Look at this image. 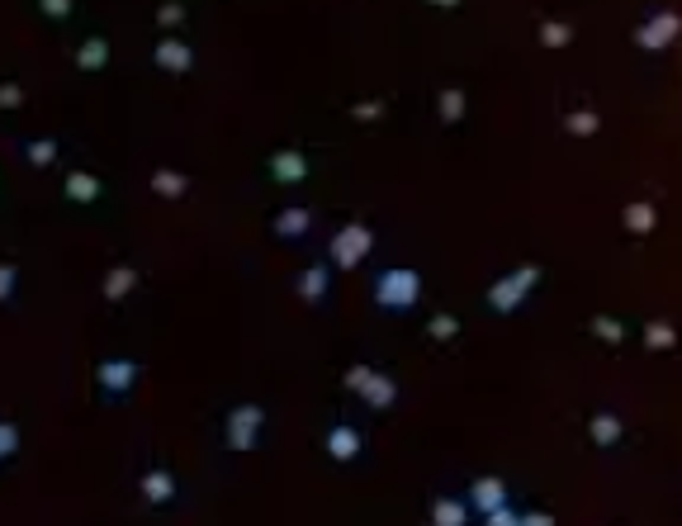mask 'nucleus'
<instances>
[{
    "instance_id": "nucleus-34",
    "label": "nucleus",
    "mask_w": 682,
    "mask_h": 526,
    "mask_svg": "<svg viewBox=\"0 0 682 526\" xmlns=\"http://www.w3.org/2000/svg\"><path fill=\"white\" fill-rule=\"evenodd\" d=\"M180 19H185V5H180V0H171V5L157 10V24H162V29H176Z\"/></svg>"
},
{
    "instance_id": "nucleus-11",
    "label": "nucleus",
    "mask_w": 682,
    "mask_h": 526,
    "mask_svg": "<svg viewBox=\"0 0 682 526\" xmlns=\"http://www.w3.org/2000/svg\"><path fill=\"white\" fill-rule=\"evenodd\" d=\"M270 181L280 185H304L308 181V157L299 147H280L275 157H270Z\"/></svg>"
},
{
    "instance_id": "nucleus-12",
    "label": "nucleus",
    "mask_w": 682,
    "mask_h": 526,
    "mask_svg": "<svg viewBox=\"0 0 682 526\" xmlns=\"http://www.w3.org/2000/svg\"><path fill=\"white\" fill-rule=\"evenodd\" d=\"M294 290H299V299H304V304H313V309H318V304H327L332 271H327V266H304V271H299V280H294Z\"/></svg>"
},
{
    "instance_id": "nucleus-22",
    "label": "nucleus",
    "mask_w": 682,
    "mask_h": 526,
    "mask_svg": "<svg viewBox=\"0 0 682 526\" xmlns=\"http://www.w3.org/2000/svg\"><path fill=\"white\" fill-rule=\"evenodd\" d=\"M465 91H460V86H446V91L436 95V114H441V124H460V119H465Z\"/></svg>"
},
{
    "instance_id": "nucleus-3",
    "label": "nucleus",
    "mask_w": 682,
    "mask_h": 526,
    "mask_svg": "<svg viewBox=\"0 0 682 526\" xmlns=\"http://www.w3.org/2000/svg\"><path fill=\"white\" fill-rule=\"evenodd\" d=\"M540 285V266H517L512 275H503V280H493L488 285V309L493 313H517L526 299H531V290Z\"/></svg>"
},
{
    "instance_id": "nucleus-20",
    "label": "nucleus",
    "mask_w": 682,
    "mask_h": 526,
    "mask_svg": "<svg viewBox=\"0 0 682 526\" xmlns=\"http://www.w3.org/2000/svg\"><path fill=\"white\" fill-rule=\"evenodd\" d=\"M62 195L72 204H95L100 200V176H90V171H72L67 181H62Z\"/></svg>"
},
{
    "instance_id": "nucleus-24",
    "label": "nucleus",
    "mask_w": 682,
    "mask_h": 526,
    "mask_svg": "<svg viewBox=\"0 0 682 526\" xmlns=\"http://www.w3.org/2000/svg\"><path fill=\"white\" fill-rule=\"evenodd\" d=\"M564 128H569L574 138H593L597 128H602V114H597V109H574V114H564Z\"/></svg>"
},
{
    "instance_id": "nucleus-31",
    "label": "nucleus",
    "mask_w": 682,
    "mask_h": 526,
    "mask_svg": "<svg viewBox=\"0 0 682 526\" xmlns=\"http://www.w3.org/2000/svg\"><path fill=\"white\" fill-rule=\"evenodd\" d=\"M19 451V427L15 422H0V460H10Z\"/></svg>"
},
{
    "instance_id": "nucleus-18",
    "label": "nucleus",
    "mask_w": 682,
    "mask_h": 526,
    "mask_svg": "<svg viewBox=\"0 0 682 526\" xmlns=\"http://www.w3.org/2000/svg\"><path fill=\"white\" fill-rule=\"evenodd\" d=\"M185 190H190V176H185V171H176V166H157V171H152V195L185 200Z\"/></svg>"
},
{
    "instance_id": "nucleus-16",
    "label": "nucleus",
    "mask_w": 682,
    "mask_h": 526,
    "mask_svg": "<svg viewBox=\"0 0 682 526\" xmlns=\"http://www.w3.org/2000/svg\"><path fill=\"white\" fill-rule=\"evenodd\" d=\"M100 290H105L109 304H124L128 294L138 290V266H109V271H105V285H100Z\"/></svg>"
},
{
    "instance_id": "nucleus-9",
    "label": "nucleus",
    "mask_w": 682,
    "mask_h": 526,
    "mask_svg": "<svg viewBox=\"0 0 682 526\" xmlns=\"http://www.w3.org/2000/svg\"><path fill=\"white\" fill-rule=\"evenodd\" d=\"M308 228H313V209L308 204H285L280 214L270 218V233L280 242H299V237H308Z\"/></svg>"
},
{
    "instance_id": "nucleus-1",
    "label": "nucleus",
    "mask_w": 682,
    "mask_h": 526,
    "mask_svg": "<svg viewBox=\"0 0 682 526\" xmlns=\"http://www.w3.org/2000/svg\"><path fill=\"white\" fill-rule=\"evenodd\" d=\"M422 299V275L413 266H384L375 275V304L384 313H408Z\"/></svg>"
},
{
    "instance_id": "nucleus-33",
    "label": "nucleus",
    "mask_w": 682,
    "mask_h": 526,
    "mask_svg": "<svg viewBox=\"0 0 682 526\" xmlns=\"http://www.w3.org/2000/svg\"><path fill=\"white\" fill-rule=\"evenodd\" d=\"M24 105V86L19 81H0V109H19Z\"/></svg>"
},
{
    "instance_id": "nucleus-25",
    "label": "nucleus",
    "mask_w": 682,
    "mask_h": 526,
    "mask_svg": "<svg viewBox=\"0 0 682 526\" xmlns=\"http://www.w3.org/2000/svg\"><path fill=\"white\" fill-rule=\"evenodd\" d=\"M427 337L431 342H450V337H460V318H455V313H431Z\"/></svg>"
},
{
    "instance_id": "nucleus-21",
    "label": "nucleus",
    "mask_w": 682,
    "mask_h": 526,
    "mask_svg": "<svg viewBox=\"0 0 682 526\" xmlns=\"http://www.w3.org/2000/svg\"><path fill=\"white\" fill-rule=\"evenodd\" d=\"M626 228L635 237H645V233H654V228H659V209H654V204L649 200H635V204H626Z\"/></svg>"
},
{
    "instance_id": "nucleus-28",
    "label": "nucleus",
    "mask_w": 682,
    "mask_h": 526,
    "mask_svg": "<svg viewBox=\"0 0 682 526\" xmlns=\"http://www.w3.org/2000/svg\"><path fill=\"white\" fill-rule=\"evenodd\" d=\"M593 332H597V337H602L607 346H621V337H626V327L616 323V318H607V313H597V318H593Z\"/></svg>"
},
{
    "instance_id": "nucleus-13",
    "label": "nucleus",
    "mask_w": 682,
    "mask_h": 526,
    "mask_svg": "<svg viewBox=\"0 0 682 526\" xmlns=\"http://www.w3.org/2000/svg\"><path fill=\"white\" fill-rule=\"evenodd\" d=\"M356 399H365L375 413H389V408L398 403V380H394V375H384V370H375V375H370V384L360 389Z\"/></svg>"
},
{
    "instance_id": "nucleus-15",
    "label": "nucleus",
    "mask_w": 682,
    "mask_h": 526,
    "mask_svg": "<svg viewBox=\"0 0 682 526\" xmlns=\"http://www.w3.org/2000/svg\"><path fill=\"white\" fill-rule=\"evenodd\" d=\"M431 526H469L465 498H455V493H436V498H431Z\"/></svg>"
},
{
    "instance_id": "nucleus-36",
    "label": "nucleus",
    "mask_w": 682,
    "mask_h": 526,
    "mask_svg": "<svg viewBox=\"0 0 682 526\" xmlns=\"http://www.w3.org/2000/svg\"><path fill=\"white\" fill-rule=\"evenodd\" d=\"M43 15H48V19H67V15H72V5H67V0H43Z\"/></svg>"
},
{
    "instance_id": "nucleus-23",
    "label": "nucleus",
    "mask_w": 682,
    "mask_h": 526,
    "mask_svg": "<svg viewBox=\"0 0 682 526\" xmlns=\"http://www.w3.org/2000/svg\"><path fill=\"white\" fill-rule=\"evenodd\" d=\"M57 152H62V147H57V138H34V143H24V162L43 171V166L57 162Z\"/></svg>"
},
{
    "instance_id": "nucleus-19",
    "label": "nucleus",
    "mask_w": 682,
    "mask_h": 526,
    "mask_svg": "<svg viewBox=\"0 0 682 526\" xmlns=\"http://www.w3.org/2000/svg\"><path fill=\"white\" fill-rule=\"evenodd\" d=\"M105 62H109V38L105 34L81 38V48H76V67H81V72H105Z\"/></svg>"
},
{
    "instance_id": "nucleus-32",
    "label": "nucleus",
    "mask_w": 682,
    "mask_h": 526,
    "mask_svg": "<svg viewBox=\"0 0 682 526\" xmlns=\"http://www.w3.org/2000/svg\"><path fill=\"white\" fill-rule=\"evenodd\" d=\"M379 114H384V100H360V105L351 109V119H356V124H375Z\"/></svg>"
},
{
    "instance_id": "nucleus-35",
    "label": "nucleus",
    "mask_w": 682,
    "mask_h": 526,
    "mask_svg": "<svg viewBox=\"0 0 682 526\" xmlns=\"http://www.w3.org/2000/svg\"><path fill=\"white\" fill-rule=\"evenodd\" d=\"M521 522V512L512 508V503H507V508H498V512H488L484 517V526H517Z\"/></svg>"
},
{
    "instance_id": "nucleus-2",
    "label": "nucleus",
    "mask_w": 682,
    "mask_h": 526,
    "mask_svg": "<svg viewBox=\"0 0 682 526\" xmlns=\"http://www.w3.org/2000/svg\"><path fill=\"white\" fill-rule=\"evenodd\" d=\"M370 252H375V228H370V223H346V228H337L332 242H327V256H332V266H341V271L365 266Z\"/></svg>"
},
{
    "instance_id": "nucleus-8",
    "label": "nucleus",
    "mask_w": 682,
    "mask_h": 526,
    "mask_svg": "<svg viewBox=\"0 0 682 526\" xmlns=\"http://www.w3.org/2000/svg\"><path fill=\"white\" fill-rule=\"evenodd\" d=\"M465 508H469V512H479V517H488V512H498V508H507V484L498 479V474H479V479L469 484V493H465Z\"/></svg>"
},
{
    "instance_id": "nucleus-27",
    "label": "nucleus",
    "mask_w": 682,
    "mask_h": 526,
    "mask_svg": "<svg viewBox=\"0 0 682 526\" xmlns=\"http://www.w3.org/2000/svg\"><path fill=\"white\" fill-rule=\"evenodd\" d=\"M569 38H574V29H569V24H559V19L540 24V43H545V48H569Z\"/></svg>"
},
{
    "instance_id": "nucleus-26",
    "label": "nucleus",
    "mask_w": 682,
    "mask_h": 526,
    "mask_svg": "<svg viewBox=\"0 0 682 526\" xmlns=\"http://www.w3.org/2000/svg\"><path fill=\"white\" fill-rule=\"evenodd\" d=\"M645 346L649 351H673V346H678V332H673L668 323H649L645 327Z\"/></svg>"
},
{
    "instance_id": "nucleus-10",
    "label": "nucleus",
    "mask_w": 682,
    "mask_h": 526,
    "mask_svg": "<svg viewBox=\"0 0 682 526\" xmlns=\"http://www.w3.org/2000/svg\"><path fill=\"white\" fill-rule=\"evenodd\" d=\"M360 451H365V441H360V432L351 422H332V427H327V455H332L337 465L360 460Z\"/></svg>"
},
{
    "instance_id": "nucleus-30",
    "label": "nucleus",
    "mask_w": 682,
    "mask_h": 526,
    "mask_svg": "<svg viewBox=\"0 0 682 526\" xmlns=\"http://www.w3.org/2000/svg\"><path fill=\"white\" fill-rule=\"evenodd\" d=\"M15 285H19L15 261H0V304H10V299H15Z\"/></svg>"
},
{
    "instance_id": "nucleus-14",
    "label": "nucleus",
    "mask_w": 682,
    "mask_h": 526,
    "mask_svg": "<svg viewBox=\"0 0 682 526\" xmlns=\"http://www.w3.org/2000/svg\"><path fill=\"white\" fill-rule=\"evenodd\" d=\"M138 489H143V498L152 503V508H166V503L176 498V474L171 470H147L143 479H138Z\"/></svg>"
},
{
    "instance_id": "nucleus-17",
    "label": "nucleus",
    "mask_w": 682,
    "mask_h": 526,
    "mask_svg": "<svg viewBox=\"0 0 682 526\" xmlns=\"http://www.w3.org/2000/svg\"><path fill=\"white\" fill-rule=\"evenodd\" d=\"M588 436H593L597 451H611V446H621L626 427H621V418H616V413H593V422H588Z\"/></svg>"
},
{
    "instance_id": "nucleus-4",
    "label": "nucleus",
    "mask_w": 682,
    "mask_h": 526,
    "mask_svg": "<svg viewBox=\"0 0 682 526\" xmlns=\"http://www.w3.org/2000/svg\"><path fill=\"white\" fill-rule=\"evenodd\" d=\"M266 432V408L261 403H237L228 422H223V441L228 451H256V441Z\"/></svg>"
},
{
    "instance_id": "nucleus-37",
    "label": "nucleus",
    "mask_w": 682,
    "mask_h": 526,
    "mask_svg": "<svg viewBox=\"0 0 682 526\" xmlns=\"http://www.w3.org/2000/svg\"><path fill=\"white\" fill-rule=\"evenodd\" d=\"M517 526H555V517H550V512H521Z\"/></svg>"
},
{
    "instance_id": "nucleus-7",
    "label": "nucleus",
    "mask_w": 682,
    "mask_h": 526,
    "mask_svg": "<svg viewBox=\"0 0 682 526\" xmlns=\"http://www.w3.org/2000/svg\"><path fill=\"white\" fill-rule=\"evenodd\" d=\"M152 62H157V72H166V76H185L190 67H195V48H190L180 34H166V38H157Z\"/></svg>"
},
{
    "instance_id": "nucleus-5",
    "label": "nucleus",
    "mask_w": 682,
    "mask_h": 526,
    "mask_svg": "<svg viewBox=\"0 0 682 526\" xmlns=\"http://www.w3.org/2000/svg\"><path fill=\"white\" fill-rule=\"evenodd\" d=\"M138 375H143V365L128 361V356H105V361L95 365V384H100L105 399H124L128 389L138 384Z\"/></svg>"
},
{
    "instance_id": "nucleus-29",
    "label": "nucleus",
    "mask_w": 682,
    "mask_h": 526,
    "mask_svg": "<svg viewBox=\"0 0 682 526\" xmlns=\"http://www.w3.org/2000/svg\"><path fill=\"white\" fill-rule=\"evenodd\" d=\"M370 375H375V365H346V394H360L365 384H370Z\"/></svg>"
},
{
    "instance_id": "nucleus-6",
    "label": "nucleus",
    "mask_w": 682,
    "mask_h": 526,
    "mask_svg": "<svg viewBox=\"0 0 682 526\" xmlns=\"http://www.w3.org/2000/svg\"><path fill=\"white\" fill-rule=\"evenodd\" d=\"M682 29V15L678 10H659L654 19H645L640 29H635V48H645V53H659V48H668L673 38H678Z\"/></svg>"
}]
</instances>
